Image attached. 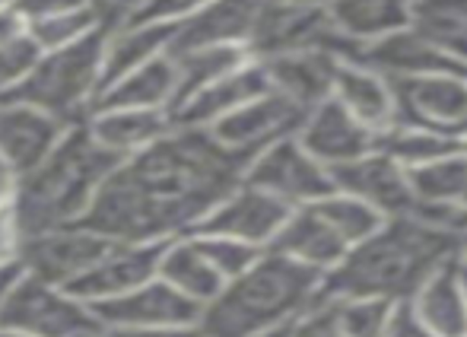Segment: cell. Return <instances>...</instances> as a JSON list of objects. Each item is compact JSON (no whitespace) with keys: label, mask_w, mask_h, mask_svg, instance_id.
Masks as SVG:
<instances>
[{"label":"cell","mask_w":467,"mask_h":337,"mask_svg":"<svg viewBox=\"0 0 467 337\" xmlns=\"http://www.w3.org/2000/svg\"><path fill=\"white\" fill-rule=\"evenodd\" d=\"M16 184H19V175L0 160V210H6L16 197Z\"/></svg>","instance_id":"obj_44"},{"label":"cell","mask_w":467,"mask_h":337,"mask_svg":"<svg viewBox=\"0 0 467 337\" xmlns=\"http://www.w3.org/2000/svg\"><path fill=\"white\" fill-rule=\"evenodd\" d=\"M458 280H462V290H464V300H467V264H458Z\"/></svg>","instance_id":"obj_46"},{"label":"cell","mask_w":467,"mask_h":337,"mask_svg":"<svg viewBox=\"0 0 467 337\" xmlns=\"http://www.w3.org/2000/svg\"><path fill=\"white\" fill-rule=\"evenodd\" d=\"M105 248H109V239L74 223V226H57L36 236H23L16 246V258L26 274L38 277V280L51 283V287L67 290L70 283H77L93 268L96 258Z\"/></svg>","instance_id":"obj_10"},{"label":"cell","mask_w":467,"mask_h":337,"mask_svg":"<svg viewBox=\"0 0 467 337\" xmlns=\"http://www.w3.org/2000/svg\"><path fill=\"white\" fill-rule=\"evenodd\" d=\"M410 29L442 55L467 64V0H410Z\"/></svg>","instance_id":"obj_29"},{"label":"cell","mask_w":467,"mask_h":337,"mask_svg":"<svg viewBox=\"0 0 467 337\" xmlns=\"http://www.w3.org/2000/svg\"><path fill=\"white\" fill-rule=\"evenodd\" d=\"M357 61H363V68L375 70V74H388V77H423V74L467 77L464 64H458L455 58L432 48L413 29H398L385 38H375L369 48L357 51Z\"/></svg>","instance_id":"obj_20"},{"label":"cell","mask_w":467,"mask_h":337,"mask_svg":"<svg viewBox=\"0 0 467 337\" xmlns=\"http://www.w3.org/2000/svg\"><path fill=\"white\" fill-rule=\"evenodd\" d=\"M331 96L337 99L359 124L375 131V134L391 131L394 124H398V105H394L391 86H388L385 77L363 68V64L340 61Z\"/></svg>","instance_id":"obj_23"},{"label":"cell","mask_w":467,"mask_h":337,"mask_svg":"<svg viewBox=\"0 0 467 337\" xmlns=\"http://www.w3.org/2000/svg\"><path fill=\"white\" fill-rule=\"evenodd\" d=\"M0 337H29V334H23V332H10V328H0Z\"/></svg>","instance_id":"obj_48"},{"label":"cell","mask_w":467,"mask_h":337,"mask_svg":"<svg viewBox=\"0 0 467 337\" xmlns=\"http://www.w3.org/2000/svg\"><path fill=\"white\" fill-rule=\"evenodd\" d=\"M271 92L267 74L258 61H245L239 70L226 74L223 80L203 86L201 92H194L191 99L169 111V121L179 128H210L220 118H226L229 111H235L239 105L252 102V99Z\"/></svg>","instance_id":"obj_17"},{"label":"cell","mask_w":467,"mask_h":337,"mask_svg":"<svg viewBox=\"0 0 467 337\" xmlns=\"http://www.w3.org/2000/svg\"><path fill=\"white\" fill-rule=\"evenodd\" d=\"M156 277L166 280L172 290H179L182 296H188L191 302H197L201 309L226 287L220 270L207 261V255L197 248V242L191 236H175V239H169L162 246Z\"/></svg>","instance_id":"obj_27"},{"label":"cell","mask_w":467,"mask_h":337,"mask_svg":"<svg viewBox=\"0 0 467 337\" xmlns=\"http://www.w3.org/2000/svg\"><path fill=\"white\" fill-rule=\"evenodd\" d=\"M248 160L207 128H172L137 150L99 188L80 226L109 242H169L188 236L229 191Z\"/></svg>","instance_id":"obj_1"},{"label":"cell","mask_w":467,"mask_h":337,"mask_svg":"<svg viewBox=\"0 0 467 337\" xmlns=\"http://www.w3.org/2000/svg\"><path fill=\"white\" fill-rule=\"evenodd\" d=\"M87 128L99 147L115 153L118 160H128L166 134L172 121L169 111L153 109H93L87 115Z\"/></svg>","instance_id":"obj_24"},{"label":"cell","mask_w":467,"mask_h":337,"mask_svg":"<svg viewBox=\"0 0 467 337\" xmlns=\"http://www.w3.org/2000/svg\"><path fill=\"white\" fill-rule=\"evenodd\" d=\"M451 258H458V239L451 229L432 226L417 216H391L388 226H379L369 239L353 246L337 268L327 270L318 293L404 302Z\"/></svg>","instance_id":"obj_2"},{"label":"cell","mask_w":467,"mask_h":337,"mask_svg":"<svg viewBox=\"0 0 467 337\" xmlns=\"http://www.w3.org/2000/svg\"><path fill=\"white\" fill-rule=\"evenodd\" d=\"M375 150L385 153L388 160H394L398 166H423V163L442 160V156H451L458 150H464L462 137H445L436 134V131H420V128H404V131H388V134H379L375 141Z\"/></svg>","instance_id":"obj_31"},{"label":"cell","mask_w":467,"mask_h":337,"mask_svg":"<svg viewBox=\"0 0 467 337\" xmlns=\"http://www.w3.org/2000/svg\"><path fill=\"white\" fill-rule=\"evenodd\" d=\"M38 58H42V48L32 42L29 32H23V36L0 45V99L16 90V86L32 74Z\"/></svg>","instance_id":"obj_35"},{"label":"cell","mask_w":467,"mask_h":337,"mask_svg":"<svg viewBox=\"0 0 467 337\" xmlns=\"http://www.w3.org/2000/svg\"><path fill=\"white\" fill-rule=\"evenodd\" d=\"M261 4L265 0H210L207 6L182 19L172 45H169V55L207 48V45H239V48H245Z\"/></svg>","instance_id":"obj_18"},{"label":"cell","mask_w":467,"mask_h":337,"mask_svg":"<svg viewBox=\"0 0 467 337\" xmlns=\"http://www.w3.org/2000/svg\"><path fill=\"white\" fill-rule=\"evenodd\" d=\"M162 246L166 242H109V248L96 258L93 268L77 283H70L67 293H74L87 306L130 293L156 277Z\"/></svg>","instance_id":"obj_13"},{"label":"cell","mask_w":467,"mask_h":337,"mask_svg":"<svg viewBox=\"0 0 467 337\" xmlns=\"http://www.w3.org/2000/svg\"><path fill=\"white\" fill-rule=\"evenodd\" d=\"M242 182L280 197L289 207H306V204H315L337 191L331 172L312 153H306L296 137H283L267 150H261L245 166Z\"/></svg>","instance_id":"obj_7"},{"label":"cell","mask_w":467,"mask_h":337,"mask_svg":"<svg viewBox=\"0 0 467 337\" xmlns=\"http://www.w3.org/2000/svg\"><path fill=\"white\" fill-rule=\"evenodd\" d=\"M121 163L124 160L93 141L87 118L74 121L55 143V150L29 175L19 178L16 197L10 204L19 239L80 223L105 178Z\"/></svg>","instance_id":"obj_3"},{"label":"cell","mask_w":467,"mask_h":337,"mask_svg":"<svg viewBox=\"0 0 467 337\" xmlns=\"http://www.w3.org/2000/svg\"><path fill=\"white\" fill-rule=\"evenodd\" d=\"M102 29H115L109 23L99 6H80V10H70V13H57V16H45V19H32L26 23V32L29 38L38 45L42 51H55V48H64V45H74L80 38L93 36V32H102Z\"/></svg>","instance_id":"obj_32"},{"label":"cell","mask_w":467,"mask_h":337,"mask_svg":"<svg viewBox=\"0 0 467 337\" xmlns=\"http://www.w3.org/2000/svg\"><path fill=\"white\" fill-rule=\"evenodd\" d=\"M89 4H93V0H16L13 10L23 16V23H32V19L57 16V13L80 10V6H89Z\"/></svg>","instance_id":"obj_38"},{"label":"cell","mask_w":467,"mask_h":337,"mask_svg":"<svg viewBox=\"0 0 467 337\" xmlns=\"http://www.w3.org/2000/svg\"><path fill=\"white\" fill-rule=\"evenodd\" d=\"M321 280L325 270L265 248L245 274L233 277L201 309L197 325L207 337H248L280 321H296L318 300Z\"/></svg>","instance_id":"obj_4"},{"label":"cell","mask_w":467,"mask_h":337,"mask_svg":"<svg viewBox=\"0 0 467 337\" xmlns=\"http://www.w3.org/2000/svg\"><path fill=\"white\" fill-rule=\"evenodd\" d=\"M248 337H293V321H280V325H271L265 332H254Z\"/></svg>","instance_id":"obj_45"},{"label":"cell","mask_w":467,"mask_h":337,"mask_svg":"<svg viewBox=\"0 0 467 337\" xmlns=\"http://www.w3.org/2000/svg\"><path fill=\"white\" fill-rule=\"evenodd\" d=\"M188 236L197 242V248L207 255V261L220 270V277L226 283L233 280V277L245 274L261 258V252H265V248L248 246V242H239V239H226V236H201V233H188Z\"/></svg>","instance_id":"obj_34"},{"label":"cell","mask_w":467,"mask_h":337,"mask_svg":"<svg viewBox=\"0 0 467 337\" xmlns=\"http://www.w3.org/2000/svg\"><path fill=\"white\" fill-rule=\"evenodd\" d=\"M16 246H19V233H16V223H13L10 207H6L0 210V261L16 255Z\"/></svg>","instance_id":"obj_42"},{"label":"cell","mask_w":467,"mask_h":337,"mask_svg":"<svg viewBox=\"0 0 467 337\" xmlns=\"http://www.w3.org/2000/svg\"><path fill=\"white\" fill-rule=\"evenodd\" d=\"M23 274H26V270H23V264H19L16 255H10V258H4V261H0V309H4L6 296H10V290L16 287V280Z\"/></svg>","instance_id":"obj_41"},{"label":"cell","mask_w":467,"mask_h":337,"mask_svg":"<svg viewBox=\"0 0 467 337\" xmlns=\"http://www.w3.org/2000/svg\"><path fill=\"white\" fill-rule=\"evenodd\" d=\"M109 337H207L197 321L188 325H150V328H128V332H105Z\"/></svg>","instance_id":"obj_40"},{"label":"cell","mask_w":467,"mask_h":337,"mask_svg":"<svg viewBox=\"0 0 467 337\" xmlns=\"http://www.w3.org/2000/svg\"><path fill=\"white\" fill-rule=\"evenodd\" d=\"M175 99V61L172 55L153 58L143 68L130 70L128 77L105 86L96 96L93 109H153L169 111ZM89 109V111H93Z\"/></svg>","instance_id":"obj_25"},{"label":"cell","mask_w":467,"mask_h":337,"mask_svg":"<svg viewBox=\"0 0 467 337\" xmlns=\"http://www.w3.org/2000/svg\"><path fill=\"white\" fill-rule=\"evenodd\" d=\"M381 337H436V334H430L423 325H420V319L413 315L410 306L398 302V306L391 309V319H388V328Z\"/></svg>","instance_id":"obj_39"},{"label":"cell","mask_w":467,"mask_h":337,"mask_svg":"<svg viewBox=\"0 0 467 337\" xmlns=\"http://www.w3.org/2000/svg\"><path fill=\"white\" fill-rule=\"evenodd\" d=\"M87 337H109V334H105V332H93V334H87Z\"/></svg>","instance_id":"obj_50"},{"label":"cell","mask_w":467,"mask_h":337,"mask_svg":"<svg viewBox=\"0 0 467 337\" xmlns=\"http://www.w3.org/2000/svg\"><path fill=\"white\" fill-rule=\"evenodd\" d=\"M89 312L96 315L102 332H128V328H150V325H188L201 319V306L172 290L166 280L153 277L143 287L130 290L115 300L93 302Z\"/></svg>","instance_id":"obj_12"},{"label":"cell","mask_w":467,"mask_h":337,"mask_svg":"<svg viewBox=\"0 0 467 337\" xmlns=\"http://www.w3.org/2000/svg\"><path fill=\"white\" fill-rule=\"evenodd\" d=\"M109 29L93 32L74 45L55 51H42L32 74L0 102H23L61 118L64 124L83 121L99 96V77H102V48Z\"/></svg>","instance_id":"obj_5"},{"label":"cell","mask_w":467,"mask_h":337,"mask_svg":"<svg viewBox=\"0 0 467 337\" xmlns=\"http://www.w3.org/2000/svg\"><path fill=\"white\" fill-rule=\"evenodd\" d=\"M413 296H417L413 315L426 332L436 337H467V300L458 280V258L426 277V283Z\"/></svg>","instance_id":"obj_26"},{"label":"cell","mask_w":467,"mask_h":337,"mask_svg":"<svg viewBox=\"0 0 467 337\" xmlns=\"http://www.w3.org/2000/svg\"><path fill=\"white\" fill-rule=\"evenodd\" d=\"M267 74L274 92L293 99L296 105H302L306 111H312L315 105H321L325 99H331L334 92V77H337L340 58L331 51H293V55H277L258 61Z\"/></svg>","instance_id":"obj_19"},{"label":"cell","mask_w":467,"mask_h":337,"mask_svg":"<svg viewBox=\"0 0 467 337\" xmlns=\"http://www.w3.org/2000/svg\"><path fill=\"white\" fill-rule=\"evenodd\" d=\"M394 92L398 118L410 128L436 131L445 137H467V77L462 74H423L388 77Z\"/></svg>","instance_id":"obj_8"},{"label":"cell","mask_w":467,"mask_h":337,"mask_svg":"<svg viewBox=\"0 0 467 337\" xmlns=\"http://www.w3.org/2000/svg\"><path fill=\"white\" fill-rule=\"evenodd\" d=\"M23 32H26L23 16H19L13 6H0V45L10 42V38H16V36H23Z\"/></svg>","instance_id":"obj_43"},{"label":"cell","mask_w":467,"mask_h":337,"mask_svg":"<svg viewBox=\"0 0 467 337\" xmlns=\"http://www.w3.org/2000/svg\"><path fill=\"white\" fill-rule=\"evenodd\" d=\"M327 172L334 178V188L366 201L381 216H410L413 191L410 182H407V172L379 150L353 163L331 166Z\"/></svg>","instance_id":"obj_15"},{"label":"cell","mask_w":467,"mask_h":337,"mask_svg":"<svg viewBox=\"0 0 467 337\" xmlns=\"http://www.w3.org/2000/svg\"><path fill=\"white\" fill-rule=\"evenodd\" d=\"M464 252H467V239H464Z\"/></svg>","instance_id":"obj_51"},{"label":"cell","mask_w":467,"mask_h":337,"mask_svg":"<svg viewBox=\"0 0 467 337\" xmlns=\"http://www.w3.org/2000/svg\"><path fill=\"white\" fill-rule=\"evenodd\" d=\"M458 226H467V195H464L462 207H458Z\"/></svg>","instance_id":"obj_47"},{"label":"cell","mask_w":467,"mask_h":337,"mask_svg":"<svg viewBox=\"0 0 467 337\" xmlns=\"http://www.w3.org/2000/svg\"><path fill=\"white\" fill-rule=\"evenodd\" d=\"M306 118H308V111L302 109V105H296L293 99L271 90V92H265V96L252 99V102L239 105L235 111H229L226 118L210 124L207 131L226 150H233L242 160L252 163L254 156L271 147V143L299 134Z\"/></svg>","instance_id":"obj_9"},{"label":"cell","mask_w":467,"mask_h":337,"mask_svg":"<svg viewBox=\"0 0 467 337\" xmlns=\"http://www.w3.org/2000/svg\"><path fill=\"white\" fill-rule=\"evenodd\" d=\"M308 207H312L321 220L331 223L334 233H337L350 248L359 246L363 239H369L375 229L381 226L379 210H372L369 204L359 201V197H353V195H340V191H334V195L308 204Z\"/></svg>","instance_id":"obj_33"},{"label":"cell","mask_w":467,"mask_h":337,"mask_svg":"<svg viewBox=\"0 0 467 337\" xmlns=\"http://www.w3.org/2000/svg\"><path fill=\"white\" fill-rule=\"evenodd\" d=\"M293 210L296 207H289L280 197L242 182L239 188L229 191L191 233L226 236V239H239V242H248V246L267 248L274 236L280 233L283 223L289 220Z\"/></svg>","instance_id":"obj_11"},{"label":"cell","mask_w":467,"mask_h":337,"mask_svg":"<svg viewBox=\"0 0 467 337\" xmlns=\"http://www.w3.org/2000/svg\"><path fill=\"white\" fill-rule=\"evenodd\" d=\"M175 99L172 109H179L185 99H191L194 92H201L203 86L223 80L226 74L239 70L248 58L245 48L239 45H207V48H191V51H175ZM169 109V111H172Z\"/></svg>","instance_id":"obj_30"},{"label":"cell","mask_w":467,"mask_h":337,"mask_svg":"<svg viewBox=\"0 0 467 337\" xmlns=\"http://www.w3.org/2000/svg\"><path fill=\"white\" fill-rule=\"evenodd\" d=\"M0 328L29 337H87L102 332L87 302L74 293L23 274L0 309Z\"/></svg>","instance_id":"obj_6"},{"label":"cell","mask_w":467,"mask_h":337,"mask_svg":"<svg viewBox=\"0 0 467 337\" xmlns=\"http://www.w3.org/2000/svg\"><path fill=\"white\" fill-rule=\"evenodd\" d=\"M16 4V0H0V6H13Z\"/></svg>","instance_id":"obj_49"},{"label":"cell","mask_w":467,"mask_h":337,"mask_svg":"<svg viewBox=\"0 0 467 337\" xmlns=\"http://www.w3.org/2000/svg\"><path fill=\"white\" fill-rule=\"evenodd\" d=\"M296 141L302 143L306 153H312L325 169L340 166V163H353L359 156L372 153L379 134L359 124L337 99H325L308 111L306 124L299 128Z\"/></svg>","instance_id":"obj_14"},{"label":"cell","mask_w":467,"mask_h":337,"mask_svg":"<svg viewBox=\"0 0 467 337\" xmlns=\"http://www.w3.org/2000/svg\"><path fill=\"white\" fill-rule=\"evenodd\" d=\"M210 0H137L124 23H182Z\"/></svg>","instance_id":"obj_36"},{"label":"cell","mask_w":467,"mask_h":337,"mask_svg":"<svg viewBox=\"0 0 467 337\" xmlns=\"http://www.w3.org/2000/svg\"><path fill=\"white\" fill-rule=\"evenodd\" d=\"M327 16L350 42H369L410 26V0H331Z\"/></svg>","instance_id":"obj_28"},{"label":"cell","mask_w":467,"mask_h":337,"mask_svg":"<svg viewBox=\"0 0 467 337\" xmlns=\"http://www.w3.org/2000/svg\"><path fill=\"white\" fill-rule=\"evenodd\" d=\"M179 23H121L105 36L102 48V77H99V92L111 86L130 70L143 68L153 58L166 55L175 38Z\"/></svg>","instance_id":"obj_21"},{"label":"cell","mask_w":467,"mask_h":337,"mask_svg":"<svg viewBox=\"0 0 467 337\" xmlns=\"http://www.w3.org/2000/svg\"><path fill=\"white\" fill-rule=\"evenodd\" d=\"M293 337H347L334 319L331 296H321L293 321Z\"/></svg>","instance_id":"obj_37"},{"label":"cell","mask_w":467,"mask_h":337,"mask_svg":"<svg viewBox=\"0 0 467 337\" xmlns=\"http://www.w3.org/2000/svg\"><path fill=\"white\" fill-rule=\"evenodd\" d=\"M70 124L23 102H0V160L19 178L29 175L55 150Z\"/></svg>","instance_id":"obj_16"},{"label":"cell","mask_w":467,"mask_h":337,"mask_svg":"<svg viewBox=\"0 0 467 337\" xmlns=\"http://www.w3.org/2000/svg\"><path fill=\"white\" fill-rule=\"evenodd\" d=\"M271 252L286 255L299 264H308V268L318 270H331L344 261V255L350 252L344 239L334 233V226L327 220H321L312 207H296L289 214V220L280 226V233L271 239Z\"/></svg>","instance_id":"obj_22"}]
</instances>
